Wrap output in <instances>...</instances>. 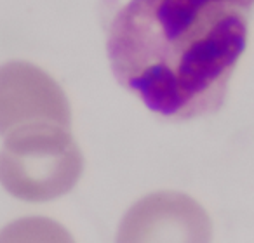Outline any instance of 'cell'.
I'll use <instances>...</instances> for the list:
<instances>
[{
    "label": "cell",
    "instance_id": "4",
    "mask_svg": "<svg viewBox=\"0 0 254 243\" xmlns=\"http://www.w3.org/2000/svg\"><path fill=\"white\" fill-rule=\"evenodd\" d=\"M207 212L191 196L159 191L136 201L117 233V243H211Z\"/></svg>",
    "mask_w": 254,
    "mask_h": 243
},
{
    "label": "cell",
    "instance_id": "2",
    "mask_svg": "<svg viewBox=\"0 0 254 243\" xmlns=\"http://www.w3.org/2000/svg\"><path fill=\"white\" fill-rule=\"evenodd\" d=\"M4 139L0 184L18 200H54L73 190L80 179L84 158L70 129H25Z\"/></svg>",
    "mask_w": 254,
    "mask_h": 243
},
{
    "label": "cell",
    "instance_id": "3",
    "mask_svg": "<svg viewBox=\"0 0 254 243\" xmlns=\"http://www.w3.org/2000/svg\"><path fill=\"white\" fill-rule=\"evenodd\" d=\"M70 125V102L49 73L26 61H9L0 66L2 138L25 129Z\"/></svg>",
    "mask_w": 254,
    "mask_h": 243
},
{
    "label": "cell",
    "instance_id": "1",
    "mask_svg": "<svg viewBox=\"0 0 254 243\" xmlns=\"http://www.w3.org/2000/svg\"><path fill=\"white\" fill-rule=\"evenodd\" d=\"M253 11L254 0H129L106 39L113 75L164 118L214 113L247 47Z\"/></svg>",
    "mask_w": 254,
    "mask_h": 243
},
{
    "label": "cell",
    "instance_id": "5",
    "mask_svg": "<svg viewBox=\"0 0 254 243\" xmlns=\"http://www.w3.org/2000/svg\"><path fill=\"white\" fill-rule=\"evenodd\" d=\"M0 243H75V240L53 219L23 217L0 231Z\"/></svg>",
    "mask_w": 254,
    "mask_h": 243
}]
</instances>
